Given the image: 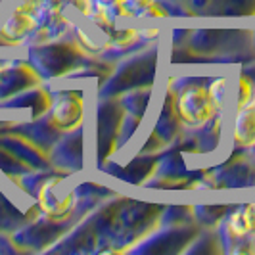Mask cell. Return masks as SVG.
<instances>
[{"label": "cell", "instance_id": "obj_1", "mask_svg": "<svg viewBox=\"0 0 255 255\" xmlns=\"http://www.w3.org/2000/svg\"><path fill=\"white\" fill-rule=\"evenodd\" d=\"M175 114L190 128L205 127L221 115L211 98L209 87L205 85H190L180 90L175 98Z\"/></svg>", "mask_w": 255, "mask_h": 255}, {"label": "cell", "instance_id": "obj_2", "mask_svg": "<svg viewBox=\"0 0 255 255\" xmlns=\"http://www.w3.org/2000/svg\"><path fill=\"white\" fill-rule=\"evenodd\" d=\"M38 209L52 221L67 219L75 209L77 194L65 177H50L46 179L37 194Z\"/></svg>", "mask_w": 255, "mask_h": 255}, {"label": "cell", "instance_id": "obj_3", "mask_svg": "<svg viewBox=\"0 0 255 255\" xmlns=\"http://www.w3.org/2000/svg\"><path fill=\"white\" fill-rule=\"evenodd\" d=\"M115 19H112L108 13L94 10L89 15H85L77 23L75 35L77 42L89 52V54H100L106 48L114 46L115 40Z\"/></svg>", "mask_w": 255, "mask_h": 255}, {"label": "cell", "instance_id": "obj_4", "mask_svg": "<svg viewBox=\"0 0 255 255\" xmlns=\"http://www.w3.org/2000/svg\"><path fill=\"white\" fill-rule=\"evenodd\" d=\"M85 121V98L79 90H62L50 102V123L60 132H75Z\"/></svg>", "mask_w": 255, "mask_h": 255}, {"label": "cell", "instance_id": "obj_5", "mask_svg": "<svg viewBox=\"0 0 255 255\" xmlns=\"http://www.w3.org/2000/svg\"><path fill=\"white\" fill-rule=\"evenodd\" d=\"M230 138L234 148L248 150L255 144V102L248 104L242 110L232 112Z\"/></svg>", "mask_w": 255, "mask_h": 255}, {"label": "cell", "instance_id": "obj_6", "mask_svg": "<svg viewBox=\"0 0 255 255\" xmlns=\"http://www.w3.org/2000/svg\"><path fill=\"white\" fill-rule=\"evenodd\" d=\"M35 29H37L35 13L13 8L12 13L8 15V19L4 21V25L0 29V35L6 38L8 42H19L21 38L27 37Z\"/></svg>", "mask_w": 255, "mask_h": 255}, {"label": "cell", "instance_id": "obj_7", "mask_svg": "<svg viewBox=\"0 0 255 255\" xmlns=\"http://www.w3.org/2000/svg\"><path fill=\"white\" fill-rule=\"evenodd\" d=\"M255 102V83L248 75H238L236 83L230 89V106L232 112L242 110L248 104Z\"/></svg>", "mask_w": 255, "mask_h": 255}, {"label": "cell", "instance_id": "obj_8", "mask_svg": "<svg viewBox=\"0 0 255 255\" xmlns=\"http://www.w3.org/2000/svg\"><path fill=\"white\" fill-rule=\"evenodd\" d=\"M230 89L232 87H230L227 77H219V79H215L209 85V92H211V98H213V102L217 106L219 114H223V110L230 104Z\"/></svg>", "mask_w": 255, "mask_h": 255}, {"label": "cell", "instance_id": "obj_9", "mask_svg": "<svg viewBox=\"0 0 255 255\" xmlns=\"http://www.w3.org/2000/svg\"><path fill=\"white\" fill-rule=\"evenodd\" d=\"M125 4H127V0H92V8L108 13L112 19L121 17V15H128L125 10Z\"/></svg>", "mask_w": 255, "mask_h": 255}, {"label": "cell", "instance_id": "obj_10", "mask_svg": "<svg viewBox=\"0 0 255 255\" xmlns=\"http://www.w3.org/2000/svg\"><path fill=\"white\" fill-rule=\"evenodd\" d=\"M138 17H167V12L161 4H157V2L153 0V2H150V4L142 10Z\"/></svg>", "mask_w": 255, "mask_h": 255}, {"label": "cell", "instance_id": "obj_11", "mask_svg": "<svg viewBox=\"0 0 255 255\" xmlns=\"http://www.w3.org/2000/svg\"><path fill=\"white\" fill-rule=\"evenodd\" d=\"M40 6H42V0H15V8L25 10V12L35 13Z\"/></svg>", "mask_w": 255, "mask_h": 255}, {"label": "cell", "instance_id": "obj_12", "mask_svg": "<svg viewBox=\"0 0 255 255\" xmlns=\"http://www.w3.org/2000/svg\"><path fill=\"white\" fill-rule=\"evenodd\" d=\"M252 150H254V157H255V144H254V146H252Z\"/></svg>", "mask_w": 255, "mask_h": 255}]
</instances>
